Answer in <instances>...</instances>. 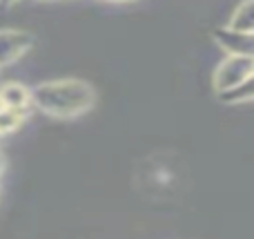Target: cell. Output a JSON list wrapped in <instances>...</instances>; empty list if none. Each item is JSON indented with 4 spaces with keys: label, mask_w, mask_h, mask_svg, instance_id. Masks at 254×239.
Segmentation results:
<instances>
[{
    "label": "cell",
    "mask_w": 254,
    "mask_h": 239,
    "mask_svg": "<svg viewBox=\"0 0 254 239\" xmlns=\"http://www.w3.org/2000/svg\"><path fill=\"white\" fill-rule=\"evenodd\" d=\"M25 112L27 110H22V107H0V137L18 132L27 119Z\"/></svg>",
    "instance_id": "cell-7"
},
{
    "label": "cell",
    "mask_w": 254,
    "mask_h": 239,
    "mask_svg": "<svg viewBox=\"0 0 254 239\" xmlns=\"http://www.w3.org/2000/svg\"><path fill=\"white\" fill-rule=\"evenodd\" d=\"M254 0H243L234 7L232 16L228 20V27L230 29H237V31H246V34H252L254 29Z\"/></svg>",
    "instance_id": "cell-6"
},
{
    "label": "cell",
    "mask_w": 254,
    "mask_h": 239,
    "mask_svg": "<svg viewBox=\"0 0 254 239\" xmlns=\"http://www.w3.org/2000/svg\"><path fill=\"white\" fill-rule=\"evenodd\" d=\"M254 76V58L243 54H228V58L216 65L214 70V87L216 92H223L228 87L243 83Z\"/></svg>",
    "instance_id": "cell-2"
},
{
    "label": "cell",
    "mask_w": 254,
    "mask_h": 239,
    "mask_svg": "<svg viewBox=\"0 0 254 239\" xmlns=\"http://www.w3.org/2000/svg\"><path fill=\"white\" fill-rule=\"evenodd\" d=\"M252 79L243 80V83L234 85V87H228L223 89V92H219V98L223 103H228V105H241V103H250L252 101Z\"/></svg>",
    "instance_id": "cell-8"
},
{
    "label": "cell",
    "mask_w": 254,
    "mask_h": 239,
    "mask_svg": "<svg viewBox=\"0 0 254 239\" xmlns=\"http://www.w3.org/2000/svg\"><path fill=\"white\" fill-rule=\"evenodd\" d=\"M18 2H22V0H0V7H13Z\"/></svg>",
    "instance_id": "cell-9"
},
{
    "label": "cell",
    "mask_w": 254,
    "mask_h": 239,
    "mask_svg": "<svg viewBox=\"0 0 254 239\" xmlns=\"http://www.w3.org/2000/svg\"><path fill=\"white\" fill-rule=\"evenodd\" d=\"M216 45L228 54H243V56H252L254 54V36L246 31H237L230 27H221L214 31Z\"/></svg>",
    "instance_id": "cell-4"
},
{
    "label": "cell",
    "mask_w": 254,
    "mask_h": 239,
    "mask_svg": "<svg viewBox=\"0 0 254 239\" xmlns=\"http://www.w3.org/2000/svg\"><path fill=\"white\" fill-rule=\"evenodd\" d=\"M34 47V36L29 31L0 29V70L18 63Z\"/></svg>",
    "instance_id": "cell-3"
},
{
    "label": "cell",
    "mask_w": 254,
    "mask_h": 239,
    "mask_svg": "<svg viewBox=\"0 0 254 239\" xmlns=\"http://www.w3.org/2000/svg\"><path fill=\"white\" fill-rule=\"evenodd\" d=\"M101 2H134V0H101Z\"/></svg>",
    "instance_id": "cell-11"
},
{
    "label": "cell",
    "mask_w": 254,
    "mask_h": 239,
    "mask_svg": "<svg viewBox=\"0 0 254 239\" xmlns=\"http://www.w3.org/2000/svg\"><path fill=\"white\" fill-rule=\"evenodd\" d=\"M4 165H7V159H4V152L0 150V177H2V172H4Z\"/></svg>",
    "instance_id": "cell-10"
},
{
    "label": "cell",
    "mask_w": 254,
    "mask_h": 239,
    "mask_svg": "<svg viewBox=\"0 0 254 239\" xmlns=\"http://www.w3.org/2000/svg\"><path fill=\"white\" fill-rule=\"evenodd\" d=\"M31 103L52 116H78L94 105V89L85 80H49L31 89Z\"/></svg>",
    "instance_id": "cell-1"
},
{
    "label": "cell",
    "mask_w": 254,
    "mask_h": 239,
    "mask_svg": "<svg viewBox=\"0 0 254 239\" xmlns=\"http://www.w3.org/2000/svg\"><path fill=\"white\" fill-rule=\"evenodd\" d=\"M0 103L4 107H27L31 105V89H27L22 83H7L0 87Z\"/></svg>",
    "instance_id": "cell-5"
},
{
    "label": "cell",
    "mask_w": 254,
    "mask_h": 239,
    "mask_svg": "<svg viewBox=\"0 0 254 239\" xmlns=\"http://www.w3.org/2000/svg\"><path fill=\"white\" fill-rule=\"evenodd\" d=\"M38 2H56V0H38Z\"/></svg>",
    "instance_id": "cell-12"
},
{
    "label": "cell",
    "mask_w": 254,
    "mask_h": 239,
    "mask_svg": "<svg viewBox=\"0 0 254 239\" xmlns=\"http://www.w3.org/2000/svg\"><path fill=\"white\" fill-rule=\"evenodd\" d=\"M0 107H2V103H0Z\"/></svg>",
    "instance_id": "cell-13"
}]
</instances>
